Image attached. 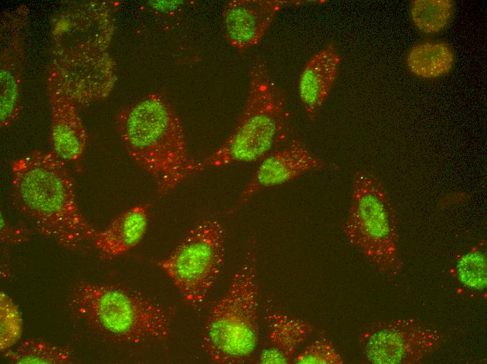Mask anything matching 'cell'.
Instances as JSON below:
<instances>
[{
    "label": "cell",
    "instance_id": "obj_1",
    "mask_svg": "<svg viewBox=\"0 0 487 364\" xmlns=\"http://www.w3.org/2000/svg\"><path fill=\"white\" fill-rule=\"evenodd\" d=\"M118 3L92 1L71 4L53 20L51 57L56 71L78 107L106 99L115 80L108 52Z\"/></svg>",
    "mask_w": 487,
    "mask_h": 364
},
{
    "label": "cell",
    "instance_id": "obj_2",
    "mask_svg": "<svg viewBox=\"0 0 487 364\" xmlns=\"http://www.w3.org/2000/svg\"><path fill=\"white\" fill-rule=\"evenodd\" d=\"M14 206L43 236L69 250L93 241L97 230L82 215L65 162L33 150L11 163Z\"/></svg>",
    "mask_w": 487,
    "mask_h": 364
},
{
    "label": "cell",
    "instance_id": "obj_3",
    "mask_svg": "<svg viewBox=\"0 0 487 364\" xmlns=\"http://www.w3.org/2000/svg\"><path fill=\"white\" fill-rule=\"evenodd\" d=\"M122 144L132 160L155 180L164 195L193 175L184 129L162 94L153 92L122 107L115 117Z\"/></svg>",
    "mask_w": 487,
    "mask_h": 364
},
{
    "label": "cell",
    "instance_id": "obj_4",
    "mask_svg": "<svg viewBox=\"0 0 487 364\" xmlns=\"http://www.w3.org/2000/svg\"><path fill=\"white\" fill-rule=\"evenodd\" d=\"M289 133L285 94L267 61L258 55L249 70L246 100L234 130L212 154L196 160L193 174L234 163L261 162L285 144Z\"/></svg>",
    "mask_w": 487,
    "mask_h": 364
},
{
    "label": "cell",
    "instance_id": "obj_5",
    "mask_svg": "<svg viewBox=\"0 0 487 364\" xmlns=\"http://www.w3.org/2000/svg\"><path fill=\"white\" fill-rule=\"evenodd\" d=\"M250 249L204 327L202 346L216 363H245L257 344L259 288L253 244Z\"/></svg>",
    "mask_w": 487,
    "mask_h": 364
},
{
    "label": "cell",
    "instance_id": "obj_6",
    "mask_svg": "<svg viewBox=\"0 0 487 364\" xmlns=\"http://www.w3.org/2000/svg\"><path fill=\"white\" fill-rule=\"evenodd\" d=\"M69 307L94 328L121 341L162 340L170 331L160 305L115 285L80 281L71 290Z\"/></svg>",
    "mask_w": 487,
    "mask_h": 364
},
{
    "label": "cell",
    "instance_id": "obj_7",
    "mask_svg": "<svg viewBox=\"0 0 487 364\" xmlns=\"http://www.w3.org/2000/svg\"><path fill=\"white\" fill-rule=\"evenodd\" d=\"M344 232L380 273L395 277L402 271L395 210L384 183L372 171L362 169L353 176Z\"/></svg>",
    "mask_w": 487,
    "mask_h": 364
},
{
    "label": "cell",
    "instance_id": "obj_8",
    "mask_svg": "<svg viewBox=\"0 0 487 364\" xmlns=\"http://www.w3.org/2000/svg\"><path fill=\"white\" fill-rule=\"evenodd\" d=\"M225 251L223 226L218 220L208 218L195 225L157 265L184 301L199 310L223 270Z\"/></svg>",
    "mask_w": 487,
    "mask_h": 364
},
{
    "label": "cell",
    "instance_id": "obj_9",
    "mask_svg": "<svg viewBox=\"0 0 487 364\" xmlns=\"http://www.w3.org/2000/svg\"><path fill=\"white\" fill-rule=\"evenodd\" d=\"M442 337L438 331L413 319L372 323L359 336L364 359L374 364H416L437 349Z\"/></svg>",
    "mask_w": 487,
    "mask_h": 364
},
{
    "label": "cell",
    "instance_id": "obj_10",
    "mask_svg": "<svg viewBox=\"0 0 487 364\" xmlns=\"http://www.w3.org/2000/svg\"><path fill=\"white\" fill-rule=\"evenodd\" d=\"M28 8L22 5L2 15L0 33V127L8 128L22 111L23 36Z\"/></svg>",
    "mask_w": 487,
    "mask_h": 364
},
{
    "label": "cell",
    "instance_id": "obj_11",
    "mask_svg": "<svg viewBox=\"0 0 487 364\" xmlns=\"http://www.w3.org/2000/svg\"><path fill=\"white\" fill-rule=\"evenodd\" d=\"M46 90L50 108V152L65 162H75L83 155L87 134L77 105L55 69L48 65Z\"/></svg>",
    "mask_w": 487,
    "mask_h": 364
},
{
    "label": "cell",
    "instance_id": "obj_12",
    "mask_svg": "<svg viewBox=\"0 0 487 364\" xmlns=\"http://www.w3.org/2000/svg\"><path fill=\"white\" fill-rule=\"evenodd\" d=\"M260 162L241 192L235 209L248 202L261 190L290 182L326 166V163L313 154L298 138L290 139Z\"/></svg>",
    "mask_w": 487,
    "mask_h": 364
},
{
    "label": "cell",
    "instance_id": "obj_13",
    "mask_svg": "<svg viewBox=\"0 0 487 364\" xmlns=\"http://www.w3.org/2000/svg\"><path fill=\"white\" fill-rule=\"evenodd\" d=\"M297 0H232L222 13L224 36L234 48L244 51L257 45L278 12L285 6H299Z\"/></svg>",
    "mask_w": 487,
    "mask_h": 364
},
{
    "label": "cell",
    "instance_id": "obj_14",
    "mask_svg": "<svg viewBox=\"0 0 487 364\" xmlns=\"http://www.w3.org/2000/svg\"><path fill=\"white\" fill-rule=\"evenodd\" d=\"M340 56L332 43L313 54L304 66L298 80L302 107L314 120L325 102L337 77Z\"/></svg>",
    "mask_w": 487,
    "mask_h": 364
},
{
    "label": "cell",
    "instance_id": "obj_15",
    "mask_svg": "<svg viewBox=\"0 0 487 364\" xmlns=\"http://www.w3.org/2000/svg\"><path fill=\"white\" fill-rule=\"evenodd\" d=\"M268 342L260 351L257 363L262 364L292 363L299 346L313 334L309 322L275 312L266 316Z\"/></svg>",
    "mask_w": 487,
    "mask_h": 364
},
{
    "label": "cell",
    "instance_id": "obj_16",
    "mask_svg": "<svg viewBox=\"0 0 487 364\" xmlns=\"http://www.w3.org/2000/svg\"><path fill=\"white\" fill-rule=\"evenodd\" d=\"M148 225L146 205H136L114 218L103 230L98 231L93 244L101 258L113 259L140 243Z\"/></svg>",
    "mask_w": 487,
    "mask_h": 364
},
{
    "label": "cell",
    "instance_id": "obj_17",
    "mask_svg": "<svg viewBox=\"0 0 487 364\" xmlns=\"http://www.w3.org/2000/svg\"><path fill=\"white\" fill-rule=\"evenodd\" d=\"M451 47L441 41H424L413 46L407 55L409 71L423 78H435L449 73L453 64Z\"/></svg>",
    "mask_w": 487,
    "mask_h": 364
},
{
    "label": "cell",
    "instance_id": "obj_18",
    "mask_svg": "<svg viewBox=\"0 0 487 364\" xmlns=\"http://www.w3.org/2000/svg\"><path fill=\"white\" fill-rule=\"evenodd\" d=\"M3 352L10 363L70 364L73 362V354L69 348L37 339L27 340L14 351L8 349Z\"/></svg>",
    "mask_w": 487,
    "mask_h": 364
},
{
    "label": "cell",
    "instance_id": "obj_19",
    "mask_svg": "<svg viewBox=\"0 0 487 364\" xmlns=\"http://www.w3.org/2000/svg\"><path fill=\"white\" fill-rule=\"evenodd\" d=\"M486 240L483 239L456 258L454 272L458 281L466 288L477 291L486 289Z\"/></svg>",
    "mask_w": 487,
    "mask_h": 364
},
{
    "label": "cell",
    "instance_id": "obj_20",
    "mask_svg": "<svg viewBox=\"0 0 487 364\" xmlns=\"http://www.w3.org/2000/svg\"><path fill=\"white\" fill-rule=\"evenodd\" d=\"M453 8L451 0H415L411 4V18L419 31L433 34L448 25Z\"/></svg>",
    "mask_w": 487,
    "mask_h": 364
},
{
    "label": "cell",
    "instance_id": "obj_21",
    "mask_svg": "<svg viewBox=\"0 0 487 364\" xmlns=\"http://www.w3.org/2000/svg\"><path fill=\"white\" fill-rule=\"evenodd\" d=\"M20 310L13 300L4 292L0 293V349L5 351L13 346L22 334Z\"/></svg>",
    "mask_w": 487,
    "mask_h": 364
},
{
    "label": "cell",
    "instance_id": "obj_22",
    "mask_svg": "<svg viewBox=\"0 0 487 364\" xmlns=\"http://www.w3.org/2000/svg\"><path fill=\"white\" fill-rule=\"evenodd\" d=\"M344 359L335 346L325 337H321L297 353L292 363L295 364H342Z\"/></svg>",
    "mask_w": 487,
    "mask_h": 364
},
{
    "label": "cell",
    "instance_id": "obj_23",
    "mask_svg": "<svg viewBox=\"0 0 487 364\" xmlns=\"http://www.w3.org/2000/svg\"><path fill=\"white\" fill-rule=\"evenodd\" d=\"M1 243L7 246L19 244L29 240L31 230L26 226L9 223L1 211Z\"/></svg>",
    "mask_w": 487,
    "mask_h": 364
}]
</instances>
